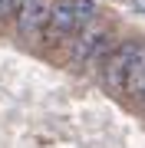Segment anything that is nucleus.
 Masks as SVG:
<instances>
[{
	"mask_svg": "<svg viewBox=\"0 0 145 148\" xmlns=\"http://www.w3.org/2000/svg\"><path fill=\"white\" fill-rule=\"evenodd\" d=\"M49 3L53 0H16L13 10V36L23 43V46H36L40 33H43V23L49 16Z\"/></svg>",
	"mask_w": 145,
	"mask_h": 148,
	"instance_id": "nucleus-4",
	"label": "nucleus"
},
{
	"mask_svg": "<svg viewBox=\"0 0 145 148\" xmlns=\"http://www.w3.org/2000/svg\"><path fill=\"white\" fill-rule=\"evenodd\" d=\"M13 10H16V0H0V30L13 20Z\"/></svg>",
	"mask_w": 145,
	"mask_h": 148,
	"instance_id": "nucleus-7",
	"label": "nucleus"
},
{
	"mask_svg": "<svg viewBox=\"0 0 145 148\" xmlns=\"http://www.w3.org/2000/svg\"><path fill=\"white\" fill-rule=\"evenodd\" d=\"M109 49H112V27L96 16V20H89L86 27H79L69 36L63 66L69 73H76V76H86L92 66H102Z\"/></svg>",
	"mask_w": 145,
	"mask_h": 148,
	"instance_id": "nucleus-1",
	"label": "nucleus"
},
{
	"mask_svg": "<svg viewBox=\"0 0 145 148\" xmlns=\"http://www.w3.org/2000/svg\"><path fill=\"white\" fill-rule=\"evenodd\" d=\"M73 7H76V23H79V27H86L89 20H96V16H99L96 0H73Z\"/></svg>",
	"mask_w": 145,
	"mask_h": 148,
	"instance_id": "nucleus-6",
	"label": "nucleus"
},
{
	"mask_svg": "<svg viewBox=\"0 0 145 148\" xmlns=\"http://www.w3.org/2000/svg\"><path fill=\"white\" fill-rule=\"evenodd\" d=\"M142 46H145L142 36H125V40L112 43V49H109L106 59H102V89H106V92L122 95L125 76H129V66H132V59L139 56Z\"/></svg>",
	"mask_w": 145,
	"mask_h": 148,
	"instance_id": "nucleus-3",
	"label": "nucleus"
},
{
	"mask_svg": "<svg viewBox=\"0 0 145 148\" xmlns=\"http://www.w3.org/2000/svg\"><path fill=\"white\" fill-rule=\"evenodd\" d=\"M76 30H79V23H76V7H73V0H53L36 49H40V53H46V56H53L59 46L69 43V36H73Z\"/></svg>",
	"mask_w": 145,
	"mask_h": 148,
	"instance_id": "nucleus-2",
	"label": "nucleus"
},
{
	"mask_svg": "<svg viewBox=\"0 0 145 148\" xmlns=\"http://www.w3.org/2000/svg\"><path fill=\"white\" fill-rule=\"evenodd\" d=\"M135 106H139V109L145 112V86H142V92H139V99H135Z\"/></svg>",
	"mask_w": 145,
	"mask_h": 148,
	"instance_id": "nucleus-8",
	"label": "nucleus"
},
{
	"mask_svg": "<svg viewBox=\"0 0 145 148\" xmlns=\"http://www.w3.org/2000/svg\"><path fill=\"white\" fill-rule=\"evenodd\" d=\"M142 86H145V46L139 49V56H135L132 66H129V76H125L122 95H125L129 102H135V99H139V92H142Z\"/></svg>",
	"mask_w": 145,
	"mask_h": 148,
	"instance_id": "nucleus-5",
	"label": "nucleus"
}]
</instances>
